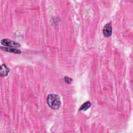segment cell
Wrapping results in <instances>:
<instances>
[{
	"mask_svg": "<svg viewBox=\"0 0 133 133\" xmlns=\"http://www.w3.org/2000/svg\"><path fill=\"white\" fill-rule=\"evenodd\" d=\"M112 28L111 22L108 23L105 25L103 29V35L106 37H110L112 34Z\"/></svg>",
	"mask_w": 133,
	"mask_h": 133,
	"instance_id": "cell-3",
	"label": "cell"
},
{
	"mask_svg": "<svg viewBox=\"0 0 133 133\" xmlns=\"http://www.w3.org/2000/svg\"><path fill=\"white\" fill-rule=\"evenodd\" d=\"M90 105H91L90 102L89 101H86L81 106V107L79 109V111H82V110L86 111L90 107Z\"/></svg>",
	"mask_w": 133,
	"mask_h": 133,
	"instance_id": "cell-6",
	"label": "cell"
},
{
	"mask_svg": "<svg viewBox=\"0 0 133 133\" xmlns=\"http://www.w3.org/2000/svg\"><path fill=\"white\" fill-rule=\"evenodd\" d=\"M64 81L68 84H71L72 82V79L68 76H65L64 77Z\"/></svg>",
	"mask_w": 133,
	"mask_h": 133,
	"instance_id": "cell-7",
	"label": "cell"
},
{
	"mask_svg": "<svg viewBox=\"0 0 133 133\" xmlns=\"http://www.w3.org/2000/svg\"><path fill=\"white\" fill-rule=\"evenodd\" d=\"M9 72V68L5 64H2L1 66V76L2 77L6 76Z\"/></svg>",
	"mask_w": 133,
	"mask_h": 133,
	"instance_id": "cell-4",
	"label": "cell"
},
{
	"mask_svg": "<svg viewBox=\"0 0 133 133\" xmlns=\"http://www.w3.org/2000/svg\"><path fill=\"white\" fill-rule=\"evenodd\" d=\"M47 103L52 109L57 110L60 107L61 102L58 95L56 94H50L47 97Z\"/></svg>",
	"mask_w": 133,
	"mask_h": 133,
	"instance_id": "cell-1",
	"label": "cell"
},
{
	"mask_svg": "<svg viewBox=\"0 0 133 133\" xmlns=\"http://www.w3.org/2000/svg\"><path fill=\"white\" fill-rule=\"evenodd\" d=\"M1 48H3L6 51H9V52H13V53H16V54H21V51L19 50V49H17L16 48H14V47H4L3 48L2 47H1Z\"/></svg>",
	"mask_w": 133,
	"mask_h": 133,
	"instance_id": "cell-5",
	"label": "cell"
},
{
	"mask_svg": "<svg viewBox=\"0 0 133 133\" xmlns=\"http://www.w3.org/2000/svg\"><path fill=\"white\" fill-rule=\"evenodd\" d=\"M1 43L3 46L8 47H19L20 46V45L18 43L7 38L3 39Z\"/></svg>",
	"mask_w": 133,
	"mask_h": 133,
	"instance_id": "cell-2",
	"label": "cell"
}]
</instances>
